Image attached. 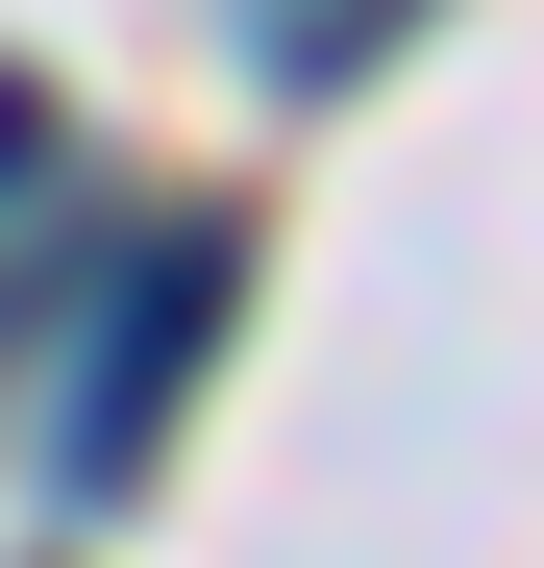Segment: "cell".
Wrapping results in <instances>:
<instances>
[{
	"mask_svg": "<svg viewBox=\"0 0 544 568\" xmlns=\"http://www.w3.org/2000/svg\"><path fill=\"white\" fill-rule=\"evenodd\" d=\"M223 297H248V247L223 223H173L124 297H100V371H74V420H50V469H74V519H124L149 495V445H173V396L223 371Z\"/></svg>",
	"mask_w": 544,
	"mask_h": 568,
	"instance_id": "cell-1",
	"label": "cell"
},
{
	"mask_svg": "<svg viewBox=\"0 0 544 568\" xmlns=\"http://www.w3.org/2000/svg\"><path fill=\"white\" fill-rule=\"evenodd\" d=\"M26 149H50V100H26V74H0V173H26Z\"/></svg>",
	"mask_w": 544,
	"mask_h": 568,
	"instance_id": "cell-2",
	"label": "cell"
}]
</instances>
